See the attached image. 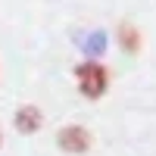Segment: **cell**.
<instances>
[{
  "label": "cell",
  "mask_w": 156,
  "mask_h": 156,
  "mask_svg": "<svg viewBox=\"0 0 156 156\" xmlns=\"http://www.w3.org/2000/svg\"><path fill=\"white\" fill-rule=\"evenodd\" d=\"M119 47L125 50V53H137V50H140V31H137V25H131V22L119 25Z\"/></svg>",
  "instance_id": "4"
},
{
  "label": "cell",
  "mask_w": 156,
  "mask_h": 156,
  "mask_svg": "<svg viewBox=\"0 0 156 156\" xmlns=\"http://www.w3.org/2000/svg\"><path fill=\"white\" fill-rule=\"evenodd\" d=\"M75 84H78V90H81L87 100H100L106 94V87H109V72L103 69L97 59H87V62H81V66L75 69Z\"/></svg>",
  "instance_id": "1"
},
{
  "label": "cell",
  "mask_w": 156,
  "mask_h": 156,
  "mask_svg": "<svg viewBox=\"0 0 156 156\" xmlns=\"http://www.w3.org/2000/svg\"><path fill=\"white\" fill-rule=\"evenodd\" d=\"M56 144H59L62 153H87L94 140H90V131H87V128H81V125H66V128L56 134Z\"/></svg>",
  "instance_id": "2"
},
{
  "label": "cell",
  "mask_w": 156,
  "mask_h": 156,
  "mask_svg": "<svg viewBox=\"0 0 156 156\" xmlns=\"http://www.w3.org/2000/svg\"><path fill=\"white\" fill-rule=\"evenodd\" d=\"M0 140H3V137H0Z\"/></svg>",
  "instance_id": "6"
},
{
  "label": "cell",
  "mask_w": 156,
  "mask_h": 156,
  "mask_svg": "<svg viewBox=\"0 0 156 156\" xmlns=\"http://www.w3.org/2000/svg\"><path fill=\"white\" fill-rule=\"evenodd\" d=\"M12 125H16L19 134H34V131H41V125H44V112L37 109L34 103H22V106L12 112Z\"/></svg>",
  "instance_id": "3"
},
{
  "label": "cell",
  "mask_w": 156,
  "mask_h": 156,
  "mask_svg": "<svg viewBox=\"0 0 156 156\" xmlns=\"http://www.w3.org/2000/svg\"><path fill=\"white\" fill-rule=\"evenodd\" d=\"M81 50L90 56V59H97V56H103L106 53V31H90L87 37H84V44H81Z\"/></svg>",
  "instance_id": "5"
}]
</instances>
